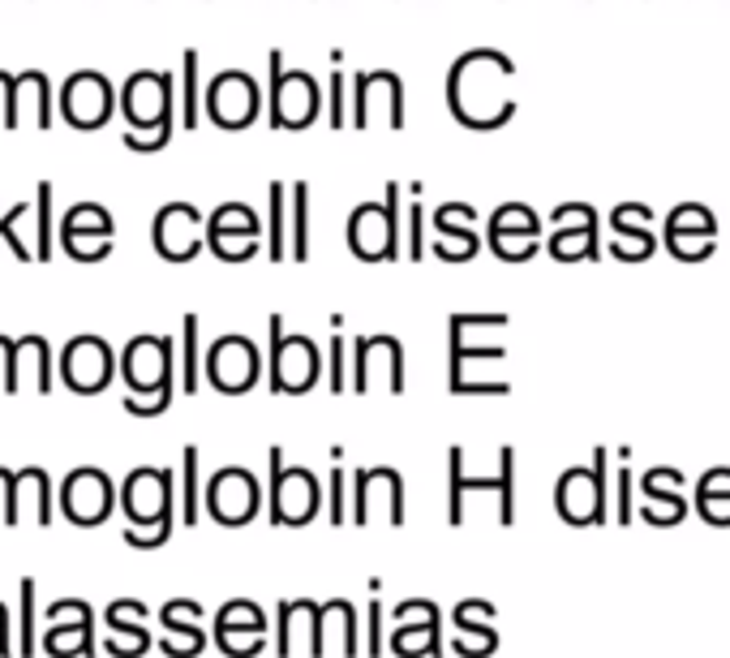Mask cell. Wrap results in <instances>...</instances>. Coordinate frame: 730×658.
<instances>
[{
    "mask_svg": "<svg viewBox=\"0 0 730 658\" xmlns=\"http://www.w3.org/2000/svg\"><path fill=\"white\" fill-rule=\"evenodd\" d=\"M125 379L134 388V397L155 392L151 404H125V413L134 418H160L173 404V379H176V340L173 336H138L125 349Z\"/></svg>",
    "mask_w": 730,
    "mask_h": 658,
    "instance_id": "obj_1",
    "label": "cell"
},
{
    "mask_svg": "<svg viewBox=\"0 0 730 658\" xmlns=\"http://www.w3.org/2000/svg\"><path fill=\"white\" fill-rule=\"evenodd\" d=\"M602 465H606V452H597L589 470H567L563 482H558V516L572 521V525H589V521H602Z\"/></svg>",
    "mask_w": 730,
    "mask_h": 658,
    "instance_id": "obj_14",
    "label": "cell"
},
{
    "mask_svg": "<svg viewBox=\"0 0 730 658\" xmlns=\"http://www.w3.org/2000/svg\"><path fill=\"white\" fill-rule=\"evenodd\" d=\"M39 650V607H35V577L22 582V641H18V655H35Z\"/></svg>",
    "mask_w": 730,
    "mask_h": 658,
    "instance_id": "obj_27",
    "label": "cell"
},
{
    "mask_svg": "<svg viewBox=\"0 0 730 658\" xmlns=\"http://www.w3.org/2000/svg\"><path fill=\"white\" fill-rule=\"evenodd\" d=\"M374 589V603H370V641H366V655H383V603H379V582L370 585Z\"/></svg>",
    "mask_w": 730,
    "mask_h": 658,
    "instance_id": "obj_36",
    "label": "cell"
},
{
    "mask_svg": "<svg viewBox=\"0 0 730 658\" xmlns=\"http://www.w3.org/2000/svg\"><path fill=\"white\" fill-rule=\"evenodd\" d=\"M448 516H452V525L464 521V495L469 491H494L498 495V521L503 525H512L516 521V452L512 448H503L498 452V474L494 477H473L464 474V448H452L448 452Z\"/></svg>",
    "mask_w": 730,
    "mask_h": 658,
    "instance_id": "obj_2",
    "label": "cell"
},
{
    "mask_svg": "<svg viewBox=\"0 0 730 658\" xmlns=\"http://www.w3.org/2000/svg\"><path fill=\"white\" fill-rule=\"evenodd\" d=\"M348 345H345V336H331V362H327V370H331V374H327V388H331V392H345L348 388Z\"/></svg>",
    "mask_w": 730,
    "mask_h": 658,
    "instance_id": "obj_33",
    "label": "cell"
},
{
    "mask_svg": "<svg viewBox=\"0 0 730 658\" xmlns=\"http://www.w3.org/2000/svg\"><path fill=\"white\" fill-rule=\"evenodd\" d=\"M258 100H263V95H258L254 78L241 70H228L210 82L207 112L224 125V130H245V125L258 116Z\"/></svg>",
    "mask_w": 730,
    "mask_h": 658,
    "instance_id": "obj_9",
    "label": "cell"
},
{
    "mask_svg": "<svg viewBox=\"0 0 730 658\" xmlns=\"http://www.w3.org/2000/svg\"><path fill=\"white\" fill-rule=\"evenodd\" d=\"M258 233L263 224L258 216L245 207V203H224L215 216H210V250L228 263H241V258H254L258 250Z\"/></svg>",
    "mask_w": 730,
    "mask_h": 658,
    "instance_id": "obj_11",
    "label": "cell"
},
{
    "mask_svg": "<svg viewBox=\"0 0 730 658\" xmlns=\"http://www.w3.org/2000/svg\"><path fill=\"white\" fill-rule=\"evenodd\" d=\"M288 255L297 263L310 258V185L306 182L292 185V250Z\"/></svg>",
    "mask_w": 730,
    "mask_h": 658,
    "instance_id": "obj_25",
    "label": "cell"
},
{
    "mask_svg": "<svg viewBox=\"0 0 730 658\" xmlns=\"http://www.w3.org/2000/svg\"><path fill=\"white\" fill-rule=\"evenodd\" d=\"M207 374L219 392H249L258 383V349L245 336H219L207 353Z\"/></svg>",
    "mask_w": 730,
    "mask_h": 658,
    "instance_id": "obj_7",
    "label": "cell"
},
{
    "mask_svg": "<svg viewBox=\"0 0 730 658\" xmlns=\"http://www.w3.org/2000/svg\"><path fill=\"white\" fill-rule=\"evenodd\" d=\"M391 650L400 658H418V655H439V628L434 624H400L391 633Z\"/></svg>",
    "mask_w": 730,
    "mask_h": 658,
    "instance_id": "obj_22",
    "label": "cell"
},
{
    "mask_svg": "<svg viewBox=\"0 0 730 658\" xmlns=\"http://www.w3.org/2000/svg\"><path fill=\"white\" fill-rule=\"evenodd\" d=\"M271 461V525H306L322 508V491L310 470H284V448L267 452Z\"/></svg>",
    "mask_w": 730,
    "mask_h": 658,
    "instance_id": "obj_4",
    "label": "cell"
},
{
    "mask_svg": "<svg viewBox=\"0 0 730 658\" xmlns=\"http://www.w3.org/2000/svg\"><path fill=\"white\" fill-rule=\"evenodd\" d=\"M645 516L654 521V525H666V521H679L683 516V500L675 495V500H661L658 508H645Z\"/></svg>",
    "mask_w": 730,
    "mask_h": 658,
    "instance_id": "obj_41",
    "label": "cell"
},
{
    "mask_svg": "<svg viewBox=\"0 0 730 658\" xmlns=\"http://www.w3.org/2000/svg\"><path fill=\"white\" fill-rule=\"evenodd\" d=\"M22 508H35L39 525L52 521V491H48V474L43 470H22L9 477V508H4V525H18Z\"/></svg>",
    "mask_w": 730,
    "mask_h": 658,
    "instance_id": "obj_19",
    "label": "cell"
},
{
    "mask_svg": "<svg viewBox=\"0 0 730 658\" xmlns=\"http://www.w3.org/2000/svg\"><path fill=\"white\" fill-rule=\"evenodd\" d=\"M331 125L345 130V73H331Z\"/></svg>",
    "mask_w": 730,
    "mask_h": 658,
    "instance_id": "obj_40",
    "label": "cell"
},
{
    "mask_svg": "<svg viewBox=\"0 0 730 658\" xmlns=\"http://www.w3.org/2000/svg\"><path fill=\"white\" fill-rule=\"evenodd\" d=\"M198 207H189V203H168L160 219H155V246H160V255L173 258V263H189V258L198 255Z\"/></svg>",
    "mask_w": 730,
    "mask_h": 658,
    "instance_id": "obj_16",
    "label": "cell"
},
{
    "mask_svg": "<svg viewBox=\"0 0 730 658\" xmlns=\"http://www.w3.org/2000/svg\"><path fill=\"white\" fill-rule=\"evenodd\" d=\"M125 112L134 130H173V73H134L125 82Z\"/></svg>",
    "mask_w": 730,
    "mask_h": 658,
    "instance_id": "obj_6",
    "label": "cell"
},
{
    "mask_svg": "<svg viewBox=\"0 0 730 658\" xmlns=\"http://www.w3.org/2000/svg\"><path fill=\"white\" fill-rule=\"evenodd\" d=\"M322 358L306 336H284V319L271 315V392H306L318 383Z\"/></svg>",
    "mask_w": 730,
    "mask_h": 658,
    "instance_id": "obj_5",
    "label": "cell"
},
{
    "mask_svg": "<svg viewBox=\"0 0 730 658\" xmlns=\"http://www.w3.org/2000/svg\"><path fill=\"white\" fill-rule=\"evenodd\" d=\"M173 495H176V477L173 470H134L125 482V516L134 530L155 525V538L160 547L168 543L173 534Z\"/></svg>",
    "mask_w": 730,
    "mask_h": 658,
    "instance_id": "obj_3",
    "label": "cell"
},
{
    "mask_svg": "<svg viewBox=\"0 0 730 658\" xmlns=\"http://www.w3.org/2000/svg\"><path fill=\"white\" fill-rule=\"evenodd\" d=\"M679 482H683V477L675 474V470H649V474H645V495H658V491H679Z\"/></svg>",
    "mask_w": 730,
    "mask_h": 658,
    "instance_id": "obj_39",
    "label": "cell"
},
{
    "mask_svg": "<svg viewBox=\"0 0 730 658\" xmlns=\"http://www.w3.org/2000/svg\"><path fill=\"white\" fill-rule=\"evenodd\" d=\"M207 508L219 525H249L254 512H258V482H254V474L237 470V465L219 470L207 486Z\"/></svg>",
    "mask_w": 730,
    "mask_h": 658,
    "instance_id": "obj_8",
    "label": "cell"
},
{
    "mask_svg": "<svg viewBox=\"0 0 730 658\" xmlns=\"http://www.w3.org/2000/svg\"><path fill=\"white\" fill-rule=\"evenodd\" d=\"M0 624H9V607L4 603H0Z\"/></svg>",
    "mask_w": 730,
    "mask_h": 658,
    "instance_id": "obj_44",
    "label": "cell"
},
{
    "mask_svg": "<svg viewBox=\"0 0 730 658\" xmlns=\"http://www.w3.org/2000/svg\"><path fill=\"white\" fill-rule=\"evenodd\" d=\"M345 482L348 474L345 470H331V495H327V516H331V525H345L348 521V495H345Z\"/></svg>",
    "mask_w": 730,
    "mask_h": 658,
    "instance_id": "obj_35",
    "label": "cell"
},
{
    "mask_svg": "<svg viewBox=\"0 0 730 658\" xmlns=\"http://www.w3.org/2000/svg\"><path fill=\"white\" fill-rule=\"evenodd\" d=\"M233 628H249L254 637L267 628V616H263V607L258 603H249V598H233V603H224L219 607V616H215V633H233Z\"/></svg>",
    "mask_w": 730,
    "mask_h": 658,
    "instance_id": "obj_24",
    "label": "cell"
},
{
    "mask_svg": "<svg viewBox=\"0 0 730 658\" xmlns=\"http://www.w3.org/2000/svg\"><path fill=\"white\" fill-rule=\"evenodd\" d=\"M198 616H203V607H198L194 598H173V603H164V611H160V620H164V628H168L164 650H168L173 658L203 655L207 633H203V628H189V620H198Z\"/></svg>",
    "mask_w": 730,
    "mask_h": 658,
    "instance_id": "obj_18",
    "label": "cell"
},
{
    "mask_svg": "<svg viewBox=\"0 0 730 658\" xmlns=\"http://www.w3.org/2000/svg\"><path fill=\"white\" fill-rule=\"evenodd\" d=\"M43 650L52 658H95V611H82L73 620L52 624V633L43 637Z\"/></svg>",
    "mask_w": 730,
    "mask_h": 658,
    "instance_id": "obj_21",
    "label": "cell"
},
{
    "mask_svg": "<svg viewBox=\"0 0 730 658\" xmlns=\"http://www.w3.org/2000/svg\"><path fill=\"white\" fill-rule=\"evenodd\" d=\"M112 86H107V78L100 73H78L65 82V95H61V112H65V121L78 125V130H95V125H104L107 116H112Z\"/></svg>",
    "mask_w": 730,
    "mask_h": 658,
    "instance_id": "obj_15",
    "label": "cell"
},
{
    "mask_svg": "<svg viewBox=\"0 0 730 658\" xmlns=\"http://www.w3.org/2000/svg\"><path fill=\"white\" fill-rule=\"evenodd\" d=\"M352 353H357L352 392H370L379 362L387 366V388H391V392H404V349H400L395 336H361V340L352 345Z\"/></svg>",
    "mask_w": 730,
    "mask_h": 658,
    "instance_id": "obj_13",
    "label": "cell"
},
{
    "mask_svg": "<svg viewBox=\"0 0 730 658\" xmlns=\"http://www.w3.org/2000/svg\"><path fill=\"white\" fill-rule=\"evenodd\" d=\"M181 392L194 397L203 388V374H198V315H185L181 323Z\"/></svg>",
    "mask_w": 730,
    "mask_h": 658,
    "instance_id": "obj_23",
    "label": "cell"
},
{
    "mask_svg": "<svg viewBox=\"0 0 730 658\" xmlns=\"http://www.w3.org/2000/svg\"><path fill=\"white\" fill-rule=\"evenodd\" d=\"M409 194H413V203H409V258L418 263L425 255V241H421V185H409Z\"/></svg>",
    "mask_w": 730,
    "mask_h": 658,
    "instance_id": "obj_34",
    "label": "cell"
},
{
    "mask_svg": "<svg viewBox=\"0 0 730 658\" xmlns=\"http://www.w3.org/2000/svg\"><path fill=\"white\" fill-rule=\"evenodd\" d=\"M391 616L400 624H434V628H439V607H434L430 598H404Z\"/></svg>",
    "mask_w": 730,
    "mask_h": 658,
    "instance_id": "obj_32",
    "label": "cell"
},
{
    "mask_svg": "<svg viewBox=\"0 0 730 658\" xmlns=\"http://www.w3.org/2000/svg\"><path fill=\"white\" fill-rule=\"evenodd\" d=\"M86 237L112 241V216H107L100 203L73 207L70 216H65V224H61V246H65V255L82 258V263H86Z\"/></svg>",
    "mask_w": 730,
    "mask_h": 658,
    "instance_id": "obj_20",
    "label": "cell"
},
{
    "mask_svg": "<svg viewBox=\"0 0 730 658\" xmlns=\"http://www.w3.org/2000/svg\"><path fill=\"white\" fill-rule=\"evenodd\" d=\"M61 512L70 516L73 525H100L112 512V482L100 470H73L61 486Z\"/></svg>",
    "mask_w": 730,
    "mask_h": 658,
    "instance_id": "obj_12",
    "label": "cell"
},
{
    "mask_svg": "<svg viewBox=\"0 0 730 658\" xmlns=\"http://www.w3.org/2000/svg\"><path fill=\"white\" fill-rule=\"evenodd\" d=\"M730 500V470H713V474L700 482V500Z\"/></svg>",
    "mask_w": 730,
    "mask_h": 658,
    "instance_id": "obj_38",
    "label": "cell"
},
{
    "mask_svg": "<svg viewBox=\"0 0 730 658\" xmlns=\"http://www.w3.org/2000/svg\"><path fill=\"white\" fill-rule=\"evenodd\" d=\"M271 241H267V255H271V263H279V258L288 255V246H284V194H288V185L284 182H271Z\"/></svg>",
    "mask_w": 730,
    "mask_h": 658,
    "instance_id": "obj_28",
    "label": "cell"
},
{
    "mask_svg": "<svg viewBox=\"0 0 730 658\" xmlns=\"http://www.w3.org/2000/svg\"><path fill=\"white\" fill-rule=\"evenodd\" d=\"M215 641H219V650H224L228 658H254V655H263V637L237 641L233 633H215Z\"/></svg>",
    "mask_w": 730,
    "mask_h": 658,
    "instance_id": "obj_37",
    "label": "cell"
},
{
    "mask_svg": "<svg viewBox=\"0 0 730 658\" xmlns=\"http://www.w3.org/2000/svg\"><path fill=\"white\" fill-rule=\"evenodd\" d=\"M35 216H39V258H52V182H39L35 189Z\"/></svg>",
    "mask_w": 730,
    "mask_h": 658,
    "instance_id": "obj_29",
    "label": "cell"
},
{
    "mask_svg": "<svg viewBox=\"0 0 730 658\" xmlns=\"http://www.w3.org/2000/svg\"><path fill=\"white\" fill-rule=\"evenodd\" d=\"M0 655H9V624H0Z\"/></svg>",
    "mask_w": 730,
    "mask_h": 658,
    "instance_id": "obj_43",
    "label": "cell"
},
{
    "mask_svg": "<svg viewBox=\"0 0 730 658\" xmlns=\"http://www.w3.org/2000/svg\"><path fill=\"white\" fill-rule=\"evenodd\" d=\"M61 379H65V388L73 392H100L107 388V379H112V349H107L100 336H78L65 345V358H61Z\"/></svg>",
    "mask_w": 730,
    "mask_h": 658,
    "instance_id": "obj_10",
    "label": "cell"
},
{
    "mask_svg": "<svg viewBox=\"0 0 730 658\" xmlns=\"http://www.w3.org/2000/svg\"><path fill=\"white\" fill-rule=\"evenodd\" d=\"M181 465H185V474H181V521L185 525H198V448H185V456H181Z\"/></svg>",
    "mask_w": 730,
    "mask_h": 658,
    "instance_id": "obj_26",
    "label": "cell"
},
{
    "mask_svg": "<svg viewBox=\"0 0 730 658\" xmlns=\"http://www.w3.org/2000/svg\"><path fill=\"white\" fill-rule=\"evenodd\" d=\"M383 491L387 516L391 525H404V482L395 470H361L357 474V504H352V525H370V508H374V495Z\"/></svg>",
    "mask_w": 730,
    "mask_h": 658,
    "instance_id": "obj_17",
    "label": "cell"
},
{
    "mask_svg": "<svg viewBox=\"0 0 730 658\" xmlns=\"http://www.w3.org/2000/svg\"><path fill=\"white\" fill-rule=\"evenodd\" d=\"M27 212H31V203H18L9 216L0 219V241H9V246H13V255L22 258V263H31V258H35V250H31V246L18 237V219L27 216Z\"/></svg>",
    "mask_w": 730,
    "mask_h": 658,
    "instance_id": "obj_31",
    "label": "cell"
},
{
    "mask_svg": "<svg viewBox=\"0 0 730 658\" xmlns=\"http://www.w3.org/2000/svg\"><path fill=\"white\" fill-rule=\"evenodd\" d=\"M700 512H705V521L730 525V500H700Z\"/></svg>",
    "mask_w": 730,
    "mask_h": 658,
    "instance_id": "obj_42",
    "label": "cell"
},
{
    "mask_svg": "<svg viewBox=\"0 0 730 658\" xmlns=\"http://www.w3.org/2000/svg\"><path fill=\"white\" fill-rule=\"evenodd\" d=\"M181 70H185V116H181V125L194 130L198 125V52L194 48L185 52V65Z\"/></svg>",
    "mask_w": 730,
    "mask_h": 658,
    "instance_id": "obj_30",
    "label": "cell"
}]
</instances>
